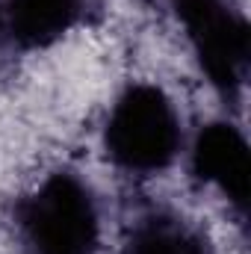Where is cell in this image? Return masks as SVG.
<instances>
[{"label": "cell", "mask_w": 251, "mask_h": 254, "mask_svg": "<svg viewBox=\"0 0 251 254\" xmlns=\"http://www.w3.org/2000/svg\"><path fill=\"white\" fill-rule=\"evenodd\" d=\"M15 254H98L101 201L86 178L57 169L12 201Z\"/></svg>", "instance_id": "cell-1"}, {"label": "cell", "mask_w": 251, "mask_h": 254, "mask_svg": "<svg viewBox=\"0 0 251 254\" xmlns=\"http://www.w3.org/2000/svg\"><path fill=\"white\" fill-rule=\"evenodd\" d=\"M101 145L107 160L130 178L169 172L184 151V122L157 83H130L116 98Z\"/></svg>", "instance_id": "cell-2"}, {"label": "cell", "mask_w": 251, "mask_h": 254, "mask_svg": "<svg viewBox=\"0 0 251 254\" xmlns=\"http://www.w3.org/2000/svg\"><path fill=\"white\" fill-rule=\"evenodd\" d=\"M201 77L240 119L251 77V24L240 0H169Z\"/></svg>", "instance_id": "cell-3"}, {"label": "cell", "mask_w": 251, "mask_h": 254, "mask_svg": "<svg viewBox=\"0 0 251 254\" xmlns=\"http://www.w3.org/2000/svg\"><path fill=\"white\" fill-rule=\"evenodd\" d=\"M104 15L107 0H0V65L48 51Z\"/></svg>", "instance_id": "cell-4"}, {"label": "cell", "mask_w": 251, "mask_h": 254, "mask_svg": "<svg viewBox=\"0 0 251 254\" xmlns=\"http://www.w3.org/2000/svg\"><path fill=\"white\" fill-rule=\"evenodd\" d=\"M189 172L198 184L213 187L231 204L240 228L249 225L251 154L240 122L219 119L201 127L189 148Z\"/></svg>", "instance_id": "cell-5"}, {"label": "cell", "mask_w": 251, "mask_h": 254, "mask_svg": "<svg viewBox=\"0 0 251 254\" xmlns=\"http://www.w3.org/2000/svg\"><path fill=\"white\" fill-rule=\"evenodd\" d=\"M122 254H216L201 222L172 204L148 201L127 216L122 228Z\"/></svg>", "instance_id": "cell-6"}]
</instances>
